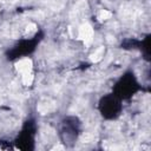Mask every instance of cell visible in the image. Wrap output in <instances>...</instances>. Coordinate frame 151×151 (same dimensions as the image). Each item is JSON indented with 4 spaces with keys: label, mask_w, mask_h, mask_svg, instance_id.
Listing matches in <instances>:
<instances>
[{
    "label": "cell",
    "mask_w": 151,
    "mask_h": 151,
    "mask_svg": "<svg viewBox=\"0 0 151 151\" xmlns=\"http://www.w3.org/2000/svg\"><path fill=\"white\" fill-rule=\"evenodd\" d=\"M4 4H14V2H17L18 0H1Z\"/></svg>",
    "instance_id": "8"
},
{
    "label": "cell",
    "mask_w": 151,
    "mask_h": 151,
    "mask_svg": "<svg viewBox=\"0 0 151 151\" xmlns=\"http://www.w3.org/2000/svg\"><path fill=\"white\" fill-rule=\"evenodd\" d=\"M57 149H60V150H64V146H61V145H58V146H54V147H53V150H57Z\"/></svg>",
    "instance_id": "9"
},
{
    "label": "cell",
    "mask_w": 151,
    "mask_h": 151,
    "mask_svg": "<svg viewBox=\"0 0 151 151\" xmlns=\"http://www.w3.org/2000/svg\"><path fill=\"white\" fill-rule=\"evenodd\" d=\"M78 38L81 39L85 42V45L91 44V41L93 39V28H92V26L87 22L80 25V27L78 28Z\"/></svg>",
    "instance_id": "1"
},
{
    "label": "cell",
    "mask_w": 151,
    "mask_h": 151,
    "mask_svg": "<svg viewBox=\"0 0 151 151\" xmlns=\"http://www.w3.org/2000/svg\"><path fill=\"white\" fill-rule=\"evenodd\" d=\"M111 17H112V13L109 12V11H106V9H103V11H100V12L98 13V19H99L100 21H105V20L110 19Z\"/></svg>",
    "instance_id": "7"
},
{
    "label": "cell",
    "mask_w": 151,
    "mask_h": 151,
    "mask_svg": "<svg viewBox=\"0 0 151 151\" xmlns=\"http://www.w3.org/2000/svg\"><path fill=\"white\" fill-rule=\"evenodd\" d=\"M35 32H37V26H35V24H33V22L28 24V25L25 27V35L31 37V35H33Z\"/></svg>",
    "instance_id": "6"
},
{
    "label": "cell",
    "mask_w": 151,
    "mask_h": 151,
    "mask_svg": "<svg viewBox=\"0 0 151 151\" xmlns=\"http://www.w3.org/2000/svg\"><path fill=\"white\" fill-rule=\"evenodd\" d=\"M32 60L28 59V58H25V59H21L19 60L17 64H15V67H17V71L20 72L21 74L24 73H27V72H31L32 71Z\"/></svg>",
    "instance_id": "3"
},
{
    "label": "cell",
    "mask_w": 151,
    "mask_h": 151,
    "mask_svg": "<svg viewBox=\"0 0 151 151\" xmlns=\"http://www.w3.org/2000/svg\"><path fill=\"white\" fill-rule=\"evenodd\" d=\"M57 107L55 103L53 100H50V99H45L39 103L38 105V111L41 113V114H46V113H50L52 111H54Z\"/></svg>",
    "instance_id": "2"
},
{
    "label": "cell",
    "mask_w": 151,
    "mask_h": 151,
    "mask_svg": "<svg viewBox=\"0 0 151 151\" xmlns=\"http://www.w3.org/2000/svg\"><path fill=\"white\" fill-rule=\"evenodd\" d=\"M104 52H105V48H104L103 46H100L99 48H97V50L90 55L91 61H93V63H98V61H100V60L103 59V57H104Z\"/></svg>",
    "instance_id": "4"
},
{
    "label": "cell",
    "mask_w": 151,
    "mask_h": 151,
    "mask_svg": "<svg viewBox=\"0 0 151 151\" xmlns=\"http://www.w3.org/2000/svg\"><path fill=\"white\" fill-rule=\"evenodd\" d=\"M33 79H34V77L31 72H27V73L22 74V84L26 85V86H31L32 83H33Z\"/></svg>",
    "instance_id": "5"
}]
</instances>
